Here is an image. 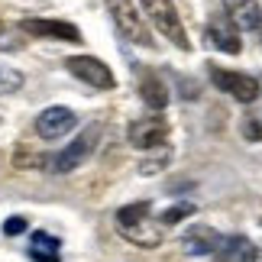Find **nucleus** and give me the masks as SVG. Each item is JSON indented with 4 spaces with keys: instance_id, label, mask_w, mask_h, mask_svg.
<instances>
[{
    "instance_id": "obj_1",
    "label": "nucleus",
    "mask_w": 262,
    "mask_h": 262,
    "mask_svg": "<svg viewBox=\"0 0 262 262\" xmlns=\"http://www.w3.org/2000/svg\"><path fill=\"white\" fill-rule=\"evenodd\" d=\"M117 224H120V233H123L129 243L143 246V249H156L162 243V227L149 217V204L139 201V204H126L117 210Z\"/></svg>"
},
{
    "instance_id": "obj_2",
    "label": "nucleus",
    "mask_w": 262,
    "mask_h": 262,
    "mask_svg": "<svg viewBox=\"0 0 262 262\" xmlns=\"http://www.w3.org/2000/svg\"><path fill=\"white\" fill-rule=\"evenodd\" d=\"M139 4H143L149 23H152L172 46H178L181 52H188V49H191V39L185 33V26H181V16H178V10H175L172 0H139Z\"/></svg>"
},
{
    "instance_id": "obj_3",
    "label": "nucleus",
    "mask_w": 262,
    "mask_h": 262,
    "mask_svg": "<svg viewBox=\"0 0 262 262\" xmlns=\"http://www.w3.org/2000/svg\"><path fill=\"white\" fill-rule=\"evenodd\" d=\"M100 143V129L97 126H88L84 133H78L72 143H68L62 152H52L46 159V168L49 172H75L81 162H88V156H94V149Z\"/></svg>"
},
{
    "instance_id": "obj_4",
    "label": "nucleus",
    "mask_w": 262,
    "mask_h": 262,
    "mask_svg": "<svg viewBox=\"0 0 262 262\" xmlns=\"http://www.w3.org/2000/svg\"><path fill=\"white\" fill-rule=\"evenodd\" d=\"M107 7H110V16H114L117 29L129 39V42L152 49V33H149L146 19L139 16V10H136L133 0H107Z\"/></svg>"
},
{
    "instance_id": "obj_5",
    "label": "nucleus",
    "mask_w": 262,
    "mask_h": 262,
    "mask_svg": "<svg viewBox=\"0 0 262 262\" xmlns=\"http://www.w3.org/2000/svg\"><path fill=\"white\" fill-rule=\"evenodd\" d=\"M210 81H214L220 91H227L230 97H236L239 104H253V100H259V78L253 75H243V72H230V68H217L210 65Z\"/></svg>"
},
{
    "instance_id": "obj_6",
    "label": "nucleus",
    "mask_w": 262,
    "mask_h": 262,
    "mask_svg": "<svg viewBox=\"0 0 262 262\" xmlns=\"http://www.w3.org/2000/svg\"><path fill=\"white\" fill-rule=\"evenodd\" d=\"M65 68H68V75L78 78V81H84L88 88H97V91L117 88L114 72H110V68L100 62V58H94V55H72V58L65 62Z\"/></svg>"
},
{
    "instance_id": "obj_7",
    "label": "nucleus",
    "mask_w": 262,
    "mask_h": 262,
    "mask_svg": "<svg viewBox=\"0 0 262 262\" xmlns=\"http://www.w3.org/2000/svg\"><path fill=\"white\" fill-rule=\"evenodd\" d=\"M126 139L133 149H143V152H149V149H159L168 139V123L162 117H143V120H133L126 129Z\"/></svg>"
},
{
    "instance_id": "obj_8",
    "label": "nucleus",
    "mask_w": 262,
    "mask_h": 262,
    "mask_svg": "<svg viewBox=\"0 0 262 262\" xmlns=\"http://www.w3.org/2000/svg\"><path fill=\"white\" fill-rule=\"evenodd\" d=\"M78 126V114L68 107H46L42 114L36 117V136L52 143V139H62L65 133H72Z\"/></svg>"
},
{
    "instance_id": "obj_9",
    "label": "nucleus",
    "mask_w": 262,
    "mask_h": 262,
    "mask_svg": "<svg viewBox=\"0 0 262 262\" xmlns=\"http://www.w3.org/2000/svg\"><path fill=\"white\" fill-rule=\"evenodd\" d=\"M19 29L39 39H62V42H81V29L65 19H42V16H26Z\"/></svg>"
},
{
    "instance_id": "obj_10",
    "label": "nucleus",
    "mask_w": 262,
    "mask_h": 262,
    "mask_svg": "<svg viewBox=\"0 0 262 262\" xmlns=\"http://www.w3.org/2000/svg\"><path fill=\"white\" fill-rule=\"evenodd\" d=\"M220 243H224V233H217V230L210 227H191L185 239H181V246H185V253L191 256H214Z\"/></svg>"
},
{
    "instance_id": "obj_11",
    "label": "nucleus",
    "mask_w": 262,
    "mask_h": 262,
    "mask_svg": "<svg viewBox=\"0 0 262 262\" xmlns=\"http://www.w3.org/2000/svg\"><path fill=\"white\" fill-rule=\"evenodd\" d=\"M207 36L210 42L217 46V52H227V55H236L243 49V39H239V29L230 23V19H210L207 26Z\"/></svg>"
},
{
    "instance_id": "obj_12",
    "label": "nucleus",
    "mask_w": 262,
    "mask_h": 262,
    "mask_svg": "<svg viewBox=\"0 0 262 262\" xmlns=\"http://www.w3.org/2000/svg\"><path fill=\"white\" fill-rule=\"evenodd\" d=\"M220 4H224V13L236 29H256L259 26L262 13H259L256 0H220Z\"/></svg>"
},
{
    "instance_id": "obj_13",
    "label": "nucleus",
    "mask_w": 262,
    "mask_h": 262,
    "mask_svg": "<svg viewBox=\"0 0 262 262\" xmlns=\"http://www.w3.org/2000/svg\"><path fill=\"white\" fill-rule=\"evenodd\" d=\"M139 97H143V104H149L152 110H165L168 107V88L156 72H139Z\"/></svg>"
},
{
    "instance_id": "obj_14",
    "label": "nucleus",
    "mask_w": 262,
    "mask_h": 262,
    "mask_svg": "<svg viewBox=\"0 0 262 262\" xmlns=\"http://www.w3.org/2000/svg\"><path fill=\"white\" fill-rule=\"evenodd\" d=\"M58 249H62L58 236L46 233V230L29 233V256H33L36 262H58Z\"/></svg>"
},
{
    "instance_id": "obj_15",
    "label": "nucleus",
    "mask_w": 262,
    "mask_h": 262,
    "mask_svg": "<svg viewBox=\"0 0 262 262\" xmlns=\"http://www.w3.org/2000/svg\"><path fill=\"white\" fill-rule=\"evenodd\" d=\"M249 243L243 236H224V243H220V249H217V262H236L239 256H243V249H246Z\"/></svg>"
},
{
    "instance_id": "obj_16",
    "label": "nucleus",
    "mask_w": 262,
    "mask_h": 262,
    "mask_svg": "<svg viewBox=\"0 0 262 262\" xmlns=\"http://www.w3.org/2000/svg\"><path fill=\"white\" fill-rule=\"evenodd\" d=\"M23 88V72L10 65H0V94H13V91Z\"/></svg>"
},
{
    "instance_id": "obj_17",
    "label": "nucleus",
    "mask_w": 262,
    "mask_h": 262,
    "mask_svg": "<svg viewBox=\"0 0 262 262\" xmlns=\"http://www.w3.org/2000/svg\"><path fill=\"white\" fill-rule=\"evenodd\" d=\"M194 214V204H175L172 210H165L162 214V224H178V220H185Z\"/></svg>"
},
{
    "instance_id": "obj_18",
    "label": "nucleus",
    "mask_w": 262,
    "mask_h": 262,
    "mask_svg": "<svg viewBox=\"0 0 262 262\" xmlns=\"http://www.w3.org/2000/svg\"><path fill=\"white\" fill-rule=\"evenodd\" d=\"M243 136L249 139V143H262V123L253 117H246L243 120Z\"/></svg>"
},
{
    "instance_id": "obj_19",
    "label": "nucleus",
    "mask_w": 262,
    "mask_h": 262,
    "mask_svg": "<svg viewBox=\"0 0 262 262\" xmlns=\"http://www.w3.org/2000/svg\"><path fill=\"white\" fill-rule=\"evenodd\" d=\"M26 230V217H7L4 220V233L7 236H19Z\"/></svg>"
},
{
    "instance_id": "obj_20",
    "label": "nucleus",
    "mask_w": 262,
    "mask_h": 262,
    "mask_svg": "<svg viewBox=\"0 0 262 262\" xmlns=\"http://www.w3.org/2000/svg\"><path fill=\"white\" fill-rule=\"evenodd\" d=\"M239 262H262V246H253L249 243L243 249V256H239Z\"/></svg>"
},
{
    "instance_id": "obj_21",
    "label": "nucleus",
    "mask_w": 262,
    "mask_h": 262,
    "mask_svg": "<svg viewBox=\"0 0 262 262\" xmlns=\"http://www.w3.org/2000/svg\"><path fill=\"white\" fill-rule=\"evenodd\" d=\"M256 33H259V39H262V19H259V26H256Z\"/></svg>"
}]
</instances>
